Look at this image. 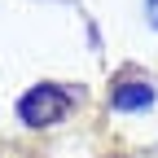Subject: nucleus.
<instances>
[{
    "mask_svg": "<svg viewBox=\"0 0 158 158\" xmlns=\"http://www.w3.org/2000/svg\"><path fill=\"white\" fill-rule=\"evenodd\" d=\"M18 114H22L27 127H53V123H62L70 114V97L57 84H40V88H31L22 101H18Z\"/></svg>",
    "mask_w": 158,
    "mask_h": 158,
    "instance_id": "nucleus-1",
    "label": "nucleus"
},
{
    "mask_svg": "<svg viewBox=\"0 0 158 158\" xmlns=\"http://www.w3.org/2000/svg\"><path fill=\"white\" fill-rule=\"evenodd\" d=\"M110 101H114V110H145V106H154V88L136 84V79H123V84H114Z\"/></svg>",
    "mask_w": 158,
    "mask_h": 158,
    "instance_id": "nucleus-2",
    "label": "nucleus"
},
{
    "mask_svg": "<svg viewBox=\"0 0 158 158\" xmlns=\"http://www.w3.org/2000/svg\"><path fill=\"white\" fill-rule=\"evenodd\" d=\"M145 13H149V27H158V0H149V5H145Z\"/></svg>",
    "mask_w": 158,
    "mask_h": 158,
    "instance_id": "nucleus-3",
    "label": "nucleus"
}]
</instances>
